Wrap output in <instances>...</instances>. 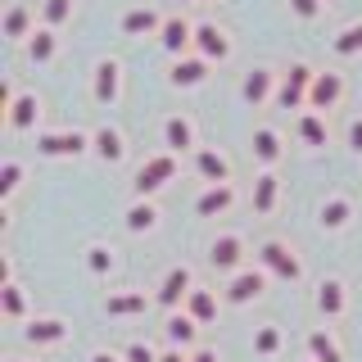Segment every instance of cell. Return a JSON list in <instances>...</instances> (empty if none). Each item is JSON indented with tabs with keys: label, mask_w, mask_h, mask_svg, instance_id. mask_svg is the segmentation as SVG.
Here are the masks:
<instances>
[{
	"label": "cell",
	"mask_w": 362,
	"mask_h": 362,
	"mask_svg": "<svg viewBox=\"0 0 362 362\" xmlns=\"http://www.w3.org/2000/svg\"><path fill=\"white\" fill-rule=\"evenodd\" d=\"M177 177V154L168 150V154H154V158H145L141 163V173H136V181H132V190L141 199H150L158 186H168V181Z\"/></svg>",
	"instance_id": "1"
},
{
	"label": "cell",
	"mask_w": 362,
	"mask_h": 362,
	"mask_svg": "<svg viewBox=\"0 0 362 362\" xmlns=\"http://www.w3.org/2000/svg\"><path fill=\"white\" fill-rule=\"evenodd\" d=\"M90 145V136L86 132H41L37 136V150L45 158H77Z\"/></svg>",
	"instance_id": "2"
},
{
	"label": "cell",
	"mask_w": 362,
	"mask_h": 362,
	"mask_svg": "<svg viewBox=\"0 0 362 362\" xmlns=\"http://www.w3.org/2000/svg\"><path fill=\"white\" fill-rule=\"evenodd\" d=\"M313 77H317V73H313L308 64H294L290 73H286V82H281V90H276V105H281V109H299L303 95L313 90Z\"/></svg>",
	"instance_id": "3"
},
{
	"label": "cell",
	"mask_w": 362,
	"mask_h": 362,
	"mask_svg": "<svg viewBox=\"0 0 362 362\" xmlns=\"http://www.w3.org/2000/svg\"><path fill=\"white\" fill-rule=\"evenodd\" d=\"M258 258H263V267L276 272L281 281H299V276H303V263H299V258H294L281 240H267L263 249H258Z\"/></svg>",
	"instance_id": "4"
},
{
	"label": "cell",
	"mask_w": 362,
	"mask_h": 362,
	"mask_svg": "<svg viewBox=\"0 0 362 362\" xmlns=\"http://www.w3.org/2000/svg\"><path fill=\"white\" fill-rule=\"evenodd\" d=\"M195 50L204 54V59H226V54H231V41H226V32L218 28V23H199V28H195Z\"/></svg>",
	"instance_id": "5"
},
{
	"label": "cell",
	"mask_w": 362,
	"mask_h": 362,
	"mask_svg": "<svg viewBox=\"0 0 362 362\" xmlns=\"http://www.w3.org/2000/svg\"><path fill=\"white\" fill-rule=\"evenodd\" d=\"M339 95H344V77H339V73H317L313 77V90H308L313 109H335Z\"/></svg>",
	"instance_id": "6"
},
{
	"label": "cell",
	"mask_w": 362,
	"mask_h": 362,
	"mask_svg": "<svg viewBox=\"0 0 362 362\" xmlns=\"http://www.w3.org/2000/svg\"><path fill=\"white\" fill-rule=\"evenodd\" d=\"M272 86H276V73H272V68H254V73L245 77V86H240L245 105L249 109H263L267 100H272Z\"/></svg>",
	"instance_id": "7"
},
{
	"label": "cell",
	"mask_w": 362,
	"mask_h": 362,
	"mask_svg": "<svg viewBox=\"0 0 362 362\" xmlns=\"http://www.w3.org/2000/svg\"><path fill=\"white\" fill-rule=\"evenodd\" d=\"M163 145H168L173 154L195 150V122H190V118H181V113H173V118L163 122Z\"/></svg>",
	"instance_id": "8"
},
{
	"label": "cell",
	"mask_w": 362,
	"mask_h": 362,
	"mask_svg": "<svg viewBox=\"0 0 362 362\" xmlns=\"http://www.w3.org/2000/svg\"><path fill=\"white\" fill-rule=\"evenodd\" d=\"M158 45H163L168 54H181L186 45H195V28H190L186 18H163V28H158Z\"/></svg>",
	"instance_id": "9"
},
{
	"label": "cell",
	"mask_w": 362,
	"mask_h": 362,
	"mask_svg": "<svg viewBox=\"0 0 362 362\" xmlns=\"http://www.w3.org/2000/svg\"><path fill=\"white\" fill-rule=\"evenodd\" d=\"M231 204H235V190L226 186V181H213V186L195 199V213L199 218H218V213H226Z\"/></svg>",
	"instance_id": "10"
},
{
	"label": "cell",
	"mask_w": 362,
	"mask_h": 362,
	"mask_svg": "<svg viewBox=\"0 0 362 362\" xmlns=\"http://www.w3.org/2000/svg\"><path fill=\"white\" fill-rule=\"evenodd\" d=\"M118 90H122V73H118V64H113V59H105V64L95 68V86H90V95H95V105H113Z\"/></svg>",
	"instance_id": "11"
},
{
	"label": "cell",
	"mask_w": 362,
	"mask_h": 362,
	"mask_svg": "<svg viewBox=\"0 0 362 362\" xmlns=\"http://www.w3.org/2000/svg\"><path fill=\"white\" fill-rule=\"evenodd\" d=\"M263 290H267V276L249 267V272H240V276L226 286V299H231V303H249V299H258Z\"/></svg>",
	"instance_id": "12"
},
{
	"label": "cell",
	"mask_w": 362,
	"mask_h": 362,
	"mask_svg": "<svg viewBox=\"0 0 362 362\" xmlns=\"http://www.w3.org/2000/svg\"><path fill=\"white\" fill-rule=\"evenodd\" d=\"M240 254H245V245H240V235H218L209 249V263L218 267V272H231L235 263H240Z\"/></svg>",
	"instance_id": "13"
},
{
	"label": "cell",
	"mask_w": 362,
	"mask_h": 362,
	"mask_svg": "<svg viewBox=\"0 0 362 362\" xmlns=\"http://www.w3.org/2000/svg\"><path fill=\"white\" fill-rule=\"evenodd\" d=\"M173 86H199L204 77H209V59H204V54H195V59H181L177 54V64H173Z\"/></svg>",
	"instance_id": "14"
},
{
	"label": "cell",
	"mask_w": 362,
	"mask_h": 362,
	"mask_svg": "<svg viewBox=\"0 0 362 362\" xmlns=\"http://www.w3.org/2000/svg\"><path fill=\"white\" fill-rule=\"evenodd\" d=\"M158 28H163V18H158L150 5H141V9H132V14H122V32H127V37H150V32H158Z\"/></svg>",
	"instance_id": "15"
},
{
	"label": "cell",
	"mask_w": 362,
	"mask_h": 362,
	"mask_svg": "<svg viewBox=\"0 0 362 362\" xmlns=\"http://www.w3.org/2000/svg\"><path fill=\"white\" fill-rule=\"evenodd\" d=\"M186 294H190V272L186 267H173V272H168V281H163V290H158V303H163V308H177Z\"/></svg>",
	"instance_id": "16"
},
{
	"label": "cell",
	"mask_w": 362,
	"mask_h": 362,
	"mask_svg": "<svg viewBox=\"0 0 362 362\" xmlns=\"http://www.w3.org/2000/svg\"><path fill=\"white\" fill-rule=\"evenodd\" d=\"M23 335H28L32 344H59V339L68 335V326L59 322V317H37V322H32Z\"/></svg>",
	"instance_id": "17"
},
{
	"label": "cell",
	"mask_w": 362,
	"mask_h": 362,
	"mask_svg": "<svg viewBox=\"0 0 362 362\" xmlns=\"http://www.w3.org/2000/svg\"><path fill=\"white\" fill-rule=\"evenodd\" d=\"M163 331H168V339H173L177 349H190V344H195V331H199V322H195L190 313H173V317H168V326H163Z\"/></svg>",
	"instance_id": "18"
},
{
	"label": "cell",
	"mask_w": 362,
	"mask_h": 362,
	"mask_svg": "<svg viewBox=\"0 0 362 362\" xmlns=\"http://www.w3.org/2000/svg\"><path fill=\"white\" fill-rule=\"evenodd\" d=\"M90 150L105 158V163H118V158L127 154V145H122V136L113 132V127H100L95 136H90Z\"/></svg>",
	"instance_id": "19"
},
{
	"label": "cell",
	"mask_w": 362,
	"mask_h": 362,
	"mask_svg": "<svg viewBox=\"0 0 362 362\" xmlns=\"http://www.w3.org/2000/svg\"><path fill=\"white\" fill-rule=\"evenodd\" d=\"M195 168H199L204 181H226L231 177V163H226V154H218V150H195Z\"/></svg>",
	"instance_id": "20"
},
{
	"label": "cell",
	"mask_w": 362,
	"mask_h": 362,
	"mask_svg": "<svg viewBox=\"0 0 362 362\" xmlns=\"http://www.w3.org/2000/svg\"><path fill=\"white\" fill-rule=\"evenodd\" d=\"M186 313L195 317L199 326H209L213 317H218V299H213L209 290H190V294H186Z\"/></svg>",
	"instance_id": "21"
},
{
	"label": "cell",
	"mask_w": 362,
	"mask_h": 362,
	"mask_svg": "<svg viewBox=\"0 0 362 362\" xmlns=\"http://www.w3.org/2000/svg\"><path fill=\"white\" fill-rule=\"evenodd\" d=\"M276 190H281V181L272 177V173H263V177L254 181V213H258V218H267V213H272V204H276Z\"/></svg>",
	"instance_id": "22"
},
{
	"label": "cell",
	"mask_w": 362,
	"mask_h": 362,
	"mask_svg": "<svg viewBox=\"0 0 362 362\" xmlns=\"http://www.w3.org/2000/svg\"><path fill=\"white\" fill-rule=\"evenodd\" d=\"M5 118H9V127H14V132H28L32 122H37V95H18L14 105H9Z\"/></svg>",
	"instance_id": "23"
},
{
	"label": "cell",
	"mask_w": 362,
	"mask_h": 362,
	"mask_svg": "<svg viewBox=\"0 0 362 362\" xmlns=\"http://www.w3.org/2000/svg\"><path fill=\"white\" fill-rule=\"evenodd\" d=\"M317 308L326 317H339L344 313V286H339V281H322V286H317Z\"/></svg>",
	"instance_id": "24"
},
{
	"label": "cell",
	"mask_w": 362,
	"mask_h": 362,
	"mask_svg": "<svg viewBox=\"0 0 362 362\" xmlns=\"http://www.w3.org/2000/svg\"><path fill=\"white\" fill-rule=\"evenodd\" d=\"M54 50H59V41H54V28H41V32H32V41H28V54H32V64H50V59H54Z\"/></svg>",
	"instance_id": "25"
},
{
	"label": "cell",
	"mask_w": 362,
	"mask_h": 362,
	"mask_svg": "<svg viewBox=\"0 0 362 362\" xmlns=\"http://www.w3.org/2000/svg\"><path fill=\"white\" fill-rule=\"evenodd\" d=\"M32 9L28 5H14V9H9V14H5V37L9 41H23V37H32Z\"/></svg>",
	"instance_id": "26"
},
{
	"label": "cell",
	"mask_w": 362,
	"mask_h": 362,
	"mask_svg": "<svg viewBox=\"0 0 362 362\" xmlns=\"http://www.w3.org/2000/svg\"><path fill=\"white\" fill-rule=\"evenodd\" d=\"M254 154L263 158V163H276V158H281V136L272 127H258L254 132Z\"/></svg>",
	"instance_id": "27"
},
{
	"label": "cell",
	"mask_w": 362,
	"mask_h": 362,
	"mask_svg": "<svg viewBox=\"0 0 362 362\" xmlns=\"http://www.w3.org/2000/svg\"><path fill=\"white\" fill-rule=\"evenodd\" d=\"M154 218H158V213H154V204H150V199H136L132 209H127V231H150Z\"/></svg>",
	"instance_id": "28"
},
{
	"label": "cell",
	"mask_w": 362,
	"mask_h": 362,
	"mask_svg": "<svg viewBox=\"0 0 362 362\" xmlns=\"http://www.w3.org/2000/svg\"><path fill=\"white\" fill-rule=\"evenodd\" d=\"M299 136L313 145V150H317V145H326V122H322V113H317V109L299 118Z\"/></svg>",
	"instance_id": "29"
},
{
	"label": "cell",
	"mask_w": 362,
	"mask_h": 362,
	"mask_svg": "<svg viewBox=\"0 0 362 362\" xmlns=\"http://www.w3.org/2000/svg\"><path fill=\"white\" fill-rule=\"evenodd\" d=\"M308 349H313L317 362H344V358H339V349H335V339L326 335V331H313L308 335Z\"/></svg>",
	"instance_id": "30"
},
{
	"label": "cell",
	"mask_w": 362,
	"mask_h": 362,
	"mask_svg": "<svg viewBox=\"0 0 362 362\" xmlns=\"http://www.w3.org/2000/svg\"><path fill=\"white\" fill-rule=\"evenodd\" d=\"M145 313V294H113L109 299V317H136Z\"/></svg>",
	"instance_id": "31"
},
{
	"label": "cell",
	"mask_w": 362,
	"mask_h": 362,
	"mask_svg": "<svg viewBox=\"0 0 362 362\" xmlns=\"http://www.w3.org/2000/svg\"><path fill=\"white\" fill-rule=\"evenodd\" d=\"M349 222V199H326L322 204V226L326 231H339Z\"/></svg>",
	"instance_id": "32"
},
{
	"label": "cell",
	"mask_w": 362,
	"mask_h": 362,
	"mask_svg": "<svg viewBox=\"0 0 362 362\" xmlns=\"http://www.w3.org/2000/svg\"><path fill=\"white\" fill-rule=\"evenodd\" d=\"M41 18H45V28H59V23L73 18V0H45V5H41Z\"/></svg>",
	"instance_id": "33"
},
{
	"label": "cell",
	"mask_w": 362,
	"mask_h": 362,
	"mask_svg": "<svg viewBox=\"0 0 362 362\" xmlns=\"http://www.w3.org/2000/svg\"><path fill=\"white\" fill-rule=\"evenodd\" d=\"M358 50H362V23H349L335 37V54H358Z\"/></svg>",
	"instance_id": "34"
},
{
	"label": "cell",
	"mask_w": 362,
	"mask_h": 362,
	"mask_svg": "<svg viewBox=\"0 0 362 362\" xmlns=\"http://www.w3.org/2000/svg\"><path fill=\"white\" fill-rule=\"evenodd\" d=\"M254 349H258L263 358H272V354L281 349V331H276V326H263V331H258V339H254Z\"/></svg>",
	"instance_id": "35"
},
{
	"label": "cell",
	"mask_w": 362,
	"mask_h": 362,
	"mask_svg": "<svg viewBox=\"0 0 362 362\" xmlns=\"http://www.w3.org/2000/svg\"><path fill=\"white\" fill-rule=\"evenodd\" d=\"M0 299H5V313H9V317H23V290L14 286V281H5Z\"/></svg>",
	"instance_id": "36"
},
{
	"label": "cell",
	"mask_w": 362,
	"mask_h": 362,
	"mask_svg": "<svg viewBox=\"0 0 362 362\" xmlns=\"http://www.w3.org/2000/svg\"><path fill=\"white\" fill-rule=\"evenodd\" d=\"M86 267L95 272V276H105V272L113 267V254H109V249H100V245H95V249L86 254Z\"/></svg>",
	"instance_id": "37"
},
{
	"label": "cell",
	"mask_w": 362,
	"mask_h": 362,
	"mask_svg": "<svg viewBox=\"0 0 362 362\" xmlns=\"http://www.w3.org/2000/svg\"><path fill=\"white\" fill-rule=\"evenodd\" d=\"M18 177H23L18 163H5V168H0V195H9V190L18 186Z\"/></svg>",
	"instance_id": "38"
},
{
	"label": "cell",
	"mask_w": 362,
	"mask_h": 362,
	"mask_svg": "<svg viewBox=\"0 0 362 362\" xmlns=\"http://www.w3.org/2000/svg\"><path fill=\"white\" fill-rule=\"evenodd\" d=\"M290 9L299 18H317V14H322V0H290Z\"/></svg>",
	"instance_id": "39"
},
{
	"label": "cell",
	"mask_w": 362,
	"mask_h": 362,
	"mask_svg": "<svg viewBox=\"0 0 362 362\" xmlns=\"http://www.w3.org/2000/svg\"><path fill=\"white\" fill-rule=\"evenodd\" d=\"M127 362H158V354H154L150 344H132L127 349Z\"/></svg>",
	"instance_id": "40"
},
{
	"label": "cell",
	"mask_w": 362,
	"mask_h": 362,
	"mask_svg": "<svg viewBox=\"0 0 362 362\" xmlns=\"http://www.w3.org/2000/svg\"><path fill=\"white\" fill-rule=\"evenodd\" d=\"M349 150H354V154H362V118H354V122H349Z\"/></svg>",
	"instance_id": "41"
},
{
	"label": "cell",
	"mask_w": 362,
	"mask_h": 362,
	"mask_svg": "<svg viewBox=\"0 0 362 362\" xmlns=\"http://www.w3.org/2000/svg\"><path fill=\"white\" fill-rule=\"evenodd\" d=\"M158 362H186V358H181V349L173 344V349H168V354H163V358H158Z\"/></svg>",
	"instance_id": "42"
},
{
	"label": "cell",
	"mask_w": 362,
	"mask_h": 362,
	"mask_svg": "<svg viewBox=\"0 0 362 362\" xmlns=\"http://www.w3.org/2000/svg\"><path fill=\"white\" fill-rule=\"evenodd\" d=\"M190 362H218V354H209V349H204V354H195Z\"/></svg>",
	"instance_id": "43"
},
{
	"label": "cell",
	"mask_w": 362,
	"mask_h": 362,
	"mask_svg": "<svg viewBox=\"0 0 362 362\" xmlns=\"http://www.w3.org/2000/svg\"><path fill=\"white\" fill-rule=\"evenodd\" d=\"M90 362H122V358H113V354H95Z\"/></svg>",
	"instance_id": "44"
}]
</instances>
